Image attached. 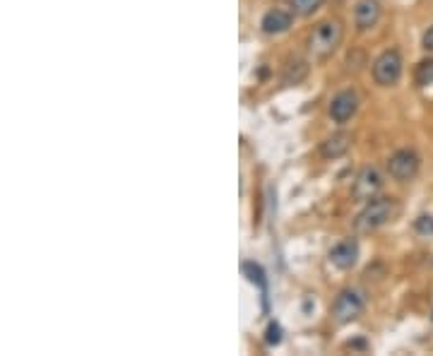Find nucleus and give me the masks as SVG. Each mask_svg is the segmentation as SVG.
Returning <instances> with one entry per match:
<instances>
[{"mask_svg": "<svg viewBox=\"0 0 433 356\" xmlns=\"http://www.w3.org/2000/svg\"><path fill=\"white\" fill-rule=\"evenodd\" d=\"M344 29L337 19H325L320 22L313 32L308 34V51L315 58H328L337 51V46L342 43Z\"/></svg>", "mask_w": 433, "mask_h": 356, "instance_id": "1", "label": "nucleus"}, {"mask_svg": "<svg viewBox=\"0 0 433 356\" xmlns=\"http://www.w3.org/2000/svg\"><path fill=\"white\" fill-rule=\"evenodd\" d=\"M395 212L397 207L390 198H373L368 200L366 207L359 212L357 222H354V229H357L359 233H371L376 231L378 227L390 222V219L395 217Z\"/></svg>", "mask_w": 433, "mask_h": 356, "instance_id": "2", "label": "nucleus"}, {"mask_svg": "<svg viewBox=\"0 0 433 356\" xmlns=\"http://www.w3.org/2000/svg\"><path fill=\"white\" fill-rule=\"evenodd\" d=\"M373 77L381 87H392L402 77V56L397 51H383L373 63Z\"/></svg>", "mask_w": 433, "mask_h": 356, "instance_id": "3", "label": "nucleus"}, {"mask_svg": "<svg viewBox=\"0 0 433 356\" xmlns=\"http://www.w3.org/2000/svg\"><path fill=\"white\" fill-rule=\"evenodd\" d=\"M361 313H363V296L354 289H344L332 306V318L337 320L339 325L352 323V320H357Z\"/></svg>", "mask_w": 433, "mask_h": 356, "instance_id": "4", "label": "nucleus"}, {"mask_svg": "<svg viewBox=\"0 0 433 356\" xmlns=\"http://www.w3.org/2000/svg\"><path fill=\"white\" fill-rule=\"evenodd\" d=\"M388 171L395 180L405 183V180H412L419 174V154L414 149H397L390 159H388Z\"/></svg>", "mask_w": 433, "mask_h": 356, "instance_id": "5", "label": "nucleus"}, {"mask_svg": "<svg viewBox=\"0 0 433 356\" xmlns=\"http://www.w3.org/2000/svg\"><path fill=\"white\" fill-rule=\"evenodd\" d=\"M357 109H359L357 92L344 90V92H339V94L332 99V104H330V118H332L335 123H347V121L354 118Z\"/></svg>", "mask_w": 433, "mask_h": 356, "instance_id": "6", "label": "nucleus"}, {"mask_svg": "<svg viewBox=\"0 0 433 356\" xmlns=\"http://www.w3.org/2000/svg\"><path fill=\"white\" fill-rule=\"evenodd\" d=\"M381 185H383L381 174H378L376 169L366 167V169H361V171H359L357 180H354L352 195L357 200H366V202H368V200L376 198V193L381 190Z\"/></svg>", "mask_w": 433, "mask_h": 356, "instance_id": "7", "label": "nucleus"}, {"mask_svg": "<svg viewBox=\"0 0 433 356\" xmlns=\"http://www.w3.org/2000/svg\"><path fill=\"white\" fill-rule=\"evenodd\" d=\"M359 260V243L354 238L337 243V246L330 251V262H332L337 270H352Z\"/></svg>", "mask_w": 433, "mask_h": 356, "instance_id": "8", "label": "nucleus"}, {"mask_svg": "<svg viewBox=\"0 0 433 356\" xmlns=\"http://www.w3.org/2000/svg\"><path fill=\"white\" fill-rule=\"evenodd\" d=\"M381 19V3L378 0H359L357 10H354V22L361 32L376 27Z\"/></svg>", "mask_w": 433, "mask_h": 356, "instance_id": "9", "label": "nucleus"}, {"mask_svg": "<svg viewBox=\"0 0 433 356\" xmlns=\"http://www.w3.org/2000/svg\"><path fill=\"white\" fill-rule=\"evenodd\" d=\"M291 22H294L291 12H284V10H270V12H265V17H262L260 27L265 34L277 36V34H284L286 29L291 27Z\"/></svg>", "mask_w": 433, "mask_h": 356, "instance_id": "10", "label": "nucleus"}, {"mask_svg": "<svg viewBox=\"0 0 433 356\" xmlns=\"http://www.w3.org/2000/svg\"><path fill=\"white\" fill-rule=\"evenodd\" d=\"M349 147H352V135L335 133V135H330L323 145H320V154H323L325 159H339L349 152Z\"/></svg>", "mask_w": 433, "mask_h": 356, "instance_id": "11", "label": "nucleus"}, {"mask_svg": "<svg viewBox=\"0 0 433 356\" xmlns=\"http://www.w3.org/2000/svg\"><path fill=\"white\" fill-rule=\"evenodd\" d=\"M306 75H308V65L304 61H296L284 67V77L282 80H284V85H299V82H304Z\"/></svg>", "mask_w": 433, "mask_h": 356, "instance_id": "12", "label": "nucleus"}, {"mask_svg": "<svg viewBox=\"0 0 433 356\" xmlns=\"http://www.w3.org/2000/svg\"><path fill=\"white\" fill-rule=\"evenodd\" d=\"M414 80H416V85L419 87L433 85V61H421L419 65H416Z\"/></svg>", "mask_w": 433, "mask_h": 356, "instance_id": "13", "label": "nucleus"}, {"mask_svg": "<svg viewBox=\"0 0 433 356\" xmlns=\"http://www.w3.org/2000/svg\"><path fill=\"white\" fill-rule=\"evenodd\" d=\"M323 5V0H291V8H294L296 14H313L315 10Z\"/></svg>", "mask_w": 433, "mask_h": 356, "instance_id": "14", "label": "nucleus"}, {"mask_svg": "<svg viewBox=\"0 0 433 356\" xmlns=\"http://www.w3.org/2000/svg\"><path fill=\"white\" fill-rule=\"evenodd\" d=\"M414 227L421 236H433V217L431 214H421V217L414 222Z\"/></svg>", "mask_w": 433, "mask_h": 356, "instance_id": "15", "label": "nucleus"}, {"mask_svg": "<svg viewBox=\"0 0 433 356\" xmlns=\"http://www.w3.org/2000/svg\"><path fill=\"white\" fill-rule=\"evenodd\" d=\"M282 342V328L277 323H270L267 328V344H279Z\"/></svg>", "mask_w": 433, "mask_h": 356, "instance_id": "16", "label": "nucleus"}, {"mask_svg": "<svg viewBox=\"0 0 433 356\" xmlns=\"http://www.w3.org/2000/svg\"><path fill=\"white\" fill-rule=\"evenodd\" d=\"M424 48L426 51H433V27L424 34Z\"/></svg>", "mask_w": 433, "mask_h": 356, "instance_id": "17", "label": "nucleus"}]
</instances>
